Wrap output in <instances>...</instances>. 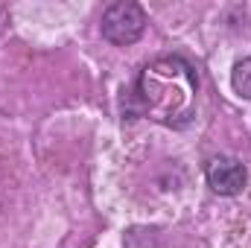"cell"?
<instances>
[{
    "instance_id": "obj_1",
    "label": "cell",
    "mask_w": 251,
    "mask_h": 248,
    "mask_svg": "<svg viewBox=\"0 0 251 248\" xmlns=\"http://www.w3.org/2000/svg\"><path fill=\"white\" fill-rule=\"evenodd\" d=\"M196 88V73L184 59H158L143 67L137 79V99L146 114H155V120L178 123L193 111Z\"/></svg>"
},
{
    "instance_id": "obj_2",
    "label": "cell",
    "mask_w": 251,
    "mask_h": 248,
    "mask_svg": "<svg viewBox=\"0 0 251 248\" xmlns=\"http://www.w3.org/2000/svg\"><path fill=\"white\" fill-rule=\"evenodd\" d=\"M146 24H149V18H146V12H143L140 3H134V0H117V3H111L102 12L100 29H102L105 41H111L117 47H128V44L140 41V35L146 32Z\"/></svg>"
},
{
    "instance_id": "obj_3",
    "label": "cell",
    "mask_w": 251,
    "mask_h": 248,
    "mask_svg": "<svg viewBox=\"0 0 251 248\" xmlns=\"http://www.w3.org/2000/svg\"><path fill=\"white\" fill-rule=\"evenodd\" d=\"M204 178H207V187L219 196H237L243 193V187L249 181V170L243 161L231 158V155H216L207 161L204 167Z\"/></svg>"
},
{
    "instance_id": "obj_4",
    "label": "cell",
    "mask_w": 251,
    "mask_h": 248,
    "mask_svg": "<svg viewBox=\"0 0 251 248\" xmlns=\"http://www.w3.org/2000/svg\"><path fill=\"white\" fill-rule=\"evenodd\" d=\"M231 88L234 94H240L243 99H251V56L240 59L231 70Z\"/></svg>"
}]
</instances>
